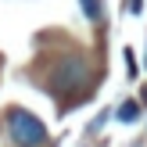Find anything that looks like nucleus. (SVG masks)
<instances>
[{
	"label": "nucleus",
	"mask_w": 147,
	"mask_h": 147,
	"mask_svg": "<svg viewBox=\"0 0 147 147\" xmlns=\"http://www.w3.org/2000/svg\"><path fill=\"white\" fill-rule=\"evenodd\" d=\"M129 14H140V0H129Z\"/></svg>",
	"instance_id": "nucleus-6"
},
{
	"label": "nucleus",
	"mask_w": 147,
	"mask_h": 147,
	"mask_svg": "<svg viewBox=\"0 0 147 147\" xmlns=\"http://www.w3.org/2000/svg\"><path fill=\"white\" fill-rule=\"evenodd\" d=\"M115 115H119L122 122H133L136 115H140V104H136V100H122V104H119V111H115Z\"/></svg>",
	"instance_id": "nucleus-3"
},
{
	"label": "nucleus",
	"mask_w": 147,
	"mask_h": 147,
	"mask_svg": "<svg viewBox=\"0 0 147 147\" xmlns=\"http://www.w3.org/2000/svg\"><path fill=\"white\" fill-rule=\"evenodd\" d=\"M86 79H90V68H86L83 57H61V61L50 68V90L54 93H76L86 86Z\"/></svg>",
	"instance_id": "nucleus-2"
},
{
	"label": "nucleus",
	"mask_w": 147,
	"mask_h": 147,
	"mask_svg": "<svg viewBox=\"0 0 147 147\" xmlns=\"http://www.w3.org/2000/svg\"><path fill=\"white\" fill-rule=\"evenodd\" d=\"M4 119H7V136H11L14 147H43L47 144V126L29 108H7Z\"/></svg>",
	"instance_id": "nucleus-1"
},
{
	"label": "nucleus",
	"mask_w": 147,
	"mask_h": 147,
	"mask_svg": "<svg viewBox=\"0 0 147 147\" xmlns=\"http://www.w3.org/2000/svg\"><path fill=\"white\" fill-rule=\"evenodd\" d=\"M79 4H83V14L90 22H100V0H79Z\"/></svg>",
	"instance_id": "nucleus-4"
},
{
	"label": "nucleus",
	"mask_w": 147,
	"mask_h": 147,
	"mask_svg": "<svg viewBox=\"0 0 147 147\" xmlns=\"http://www.w3.org/2000/svg\"><path fill=\"white\" fill-rule=\"evenodd\" d=\"M140 97H144V100H147V86H144V93H140Z\"/></svg>",
	"instance_id": "nucleus-7"
},
{
	"label": "nucleus",
	"mask_w": 147,
	"mask_h": 147,
	"mask_svg": "<svg viewBox=\"0 0 147 147\" xmlns=\"http://www.w3.org/2000/svg\"><path fill=\"white\" fill-rule=\"evenodd\" d=\"M126 72H129V79H136V57H133V50H126Z\"/></svg>",
	"instance_id": "nucleus-5"
}]
</instances>
